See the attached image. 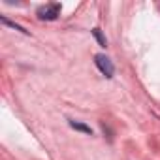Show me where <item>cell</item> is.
<instances>
[{
  "label": "cell",
  "instance_id": "obj_3",
  "mask_svg": "<svg viewBox=\"0 0 160 160\" xmlns=\"http://www.w3.org/2000/svg\"><path fill=\"white\" fill-rule=\"evenodd\" d=\"M70 126H72L73 130H79V132H83V134H92L91 126H87V124H83V122H79V121H70Z\"/></svg>",
  "mask_w": 160,
  "mask_h": 160
},
{
  "label": "cell",
  "instance_id": "obj_2",
  "mask_svg": "<svg viewBox=\"0 0 160 160\" xmlns=\"http://www.w3.org/2000/svg\"><path fill=\"white\" fill-rule=\"evenodd\" d=\"M94 62H96L98 70H100L106 77H113V73H115V66H113V62H111L106 55H96V57H94Z\"/></svg>",
  "mask_w": 160,
  "mask_h": 160
},
{
  "label": "cell",
  "instance_id": "obj_4",
  "mask_svg": "<svg viewBox=\"0 0 160 160\" xmlns=\"http://www.w3.org/2000/svg\"><path fill=\"white\" fill-rule=\"evenodd\" d=\"M92 34H94V38L98 40V43H100L102 47H106V45H108V40L104 38V34H102V30H100V28H94V30H92Z\"/></svg>",
  "mask_w": 160,
  "mask_h": 160
},
{
  "label": "cell",
  "instance_id": "obj_5",
  "mask_svg": "<svg viewBox=\"0 0 160 160\" xmlns=\"http://www.w3.org/2000/svg\"><path fill=\"white\" fill-rule=\"evenodd\" d=\"M0 21H2V23H4L6 27H12V28H15V30H19V32H23V34H28V32H27V30H25L23 27H19V25H15V23H12V21H8L6 17H2V19H0Z\"/></svg>",
  "mask_w": 160,
  "mask_h": 160
},
{
  "label": "cell",
  "instance_id": "obj_1",
  "mask_svg": "<svg viewBox=\"0 0 160 160\" xmlns=\"http://www.w3.org/2000/svg\"><path fill=\"white\" fill-rule=\"evenodd\" d=\"M60 15V4L53 2V4H45L38 10V17L43 21H55Z\"/></svg>",
  "mask_w": 160,
  "mask_h": 160
}]
</instances>
